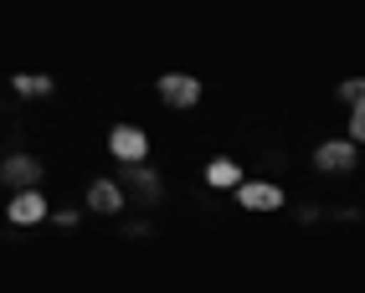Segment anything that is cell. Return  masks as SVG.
I'll list each match as a JSON object with an SVG mask.
<instances>
[{
	"label": "cell",
	"mask_w": 365,
	"mask_h": 293,
	"mask_svg": "<svg viewBox=\"0 0 365 293\" xmlns=\"http://www.w3.org/2000/svg\"><path fill=\"white\" fill-rule=\"evenodd\" d=\"M108 150L118 155V160H144V150H150V139H144L134 124H124V129H113L108 134Z\"/></svg>",
	"instance_id": "cell-1"
},
{
	"label": "cell",
	"mask_w": 365,
	"mask_h": 293,
	"mask_svg": "<svg viewBox=\"0 0 365 293\" xmlns=\"http://www.w3.org/2000/svg\"><path fill=\"white\" fill-rule=\"evenodd\" d=\"M41 216H46V201H41L36 190H31V195H16V201H11V222H21V227H26V222H41Z\"/></svg>",
	"instance_id": "cell-2"
},
{
	"label": "cell",
	"mask_w": 365,
	"mask_h": 293,
	"mask_svg": "<svg viewBox=\"0 0 365 293\" xmlns=\"http://www.w3.org/2000/svg\"><path fill=\"white\" fill-rule=\"evenodd\" d=\"M237 195H242V206H252V211H262V206H278V201H283V195H278V185H242Z\"/></svg>",
	"instance_id": "cell-3"
},
{
	"label": "cell",
	"mask_w": 365,
	"mask_h": 293,
	"mask_svg": "<svg viewBox=\"0 0 365 293\" xmlns=\"http://www.w3.org/2000/svg\"><path fill=\"white\" fill-rule=\"evenodd\" d=\"M160 88H165L170 103H196V98H201V83H190V78H165Z\"/></svg>",
	"instance_id": "cell-4"
},
{
	"label": "cell",
	"mask_w": 365,
	"mask_h": 293,
	"mask_svg": "<svg viewBox=\"0 0 365 293\" xmlns=\"http://www.w3.org/2000/svg\"><path fill=\"white\" fill-rule=\"evenodd\" d=\"M350 160H355L350 144H324L319 150V170H350Z\"/></svg>",
	"instance_id": "cell-5"
},
{
	"label": "cell",
	"mask_w": 365,
	"mask_h": 293,
	"mask_svg": "<svg viewBox=\"0 0 365 293\" xmlns=\"http://www.w3.org/2000/svg\"><path fill=\"white\" fill-rule=\"evenodd\" d=\"M350 103H355L350 129H355V139H365V83H360V88H350Z\"/></svg>",
	"instance_id": "cell-6"
},
{
	"label": "cell",
	"mask_w": 365,
	"mask_h": 293,
	"mask_svg": "<svg viewBox=\"0 0 365 293\" xmlns=\"http://www.w3.org/2000/svg\"><path fill=\"white\" fill-rule=\"evenodd\" d=\"M237 175H242V170H237L232 160H216V165H211V185H237Z\"/></svg>",
	"instance_id": "cell-7"
},
{
	"label": "cell",
	"mask_w": 365,
	"mask_h": 293,
	"mask_svg": "<svg viewBox=\"0 0 365 293\" xmlns=\"http://www.w3.org/2000/svg\"><path fill=\"white\" fill-rule=\"evenodd\" d=\"M93 206H103V211L118 206V190H113V185H93Z\"/></svg>",
	"instance_id": "cell-8"
},
{
	"label": "cell",
	"mask_w": 365,
	"mask_h": 293,
	"mask_svg": "<svg viewBox=\"0 0 365 293\" xmlns=\"http://www.w3.org/2000/svg\"><path fill=\"white\" fill-rule=\"evenodd\" d=\"M6 175H11V180H31V175H36V165H26V160H11V165H6Z\"/></svg>",
	"instance_id": "cell-9"
}]
</instances>
